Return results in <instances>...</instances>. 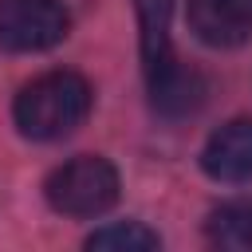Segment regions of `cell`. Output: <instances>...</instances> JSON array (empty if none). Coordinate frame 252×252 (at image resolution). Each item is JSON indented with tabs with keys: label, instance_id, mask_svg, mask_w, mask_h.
<instances>
[{
	"label": "cell",
	"instance_id": "cell-5",
	"mask_svg": "<svg viewBox=\"0 0 252 252\" xmlns=\"http://www.w3.org/2000/svg\"><path fill=\"white\" fill-rule=\"evenodd\" d=\"M189 32L217 51L252 39V0H189Z\"/></svg>",
	"mask_w": 252,
	"mask_h": 252
},
{
	"label": "cell",
	"instance_id": "cell-2",
	"mask_svg": "<svg viewBox=\"0 0 252 252\" xmlns=\"http://www.w3.org/2000/svg\"><path fill=\"white\" fill-rule=\"evenodd\" d=\"M94 106V91L79 71H47L20 87L12 122L32 142H59L75 134Z\"/></svg>",
	"mask_w": 252,
	"mask_h": 252
},
{
	"label": "cell",
	"instance_id": "cell-3",
	"mask_svg": "<svg viewBox=\"0 0 252 252\" xmlns=\"http://www.w3.org/2000/svg\"><path fill=\"white\" fill-rule=\"evenodd\" d=\"M122 193V177L118 169L98 158V154H79L63 165H55L43 181V197L59 217H102L106 209L118 205Z\"/></svg>",
	"mask_w": 252,
	"mask_h": 252
},
{
	"label": "cell",
	"instance_id": "cell-8",
	"mask_svg": "<svg viewBox=\"0 0 252 252\" xmlns=\"http://www.w3.org/2000/svg\"><path fill=\"white\" fill-rule=\"evenodd\" d=\"M161 244V236L138 220H126V224H102L87 236V248L91 252H154Z\"/></svg>",
	"mask_w": 252,
	"mask_h": 252
},
{
	"label": "cell",
	"instance_id": "cell-1",
	"mask_svg": "<svg viewBox=\"0 0 252 252\" xmlns=\"http://www.w3.org/2000/svg\"><path fill=\"white\" fill-rule=\"evenodd\" d=\"M138 12V43H142V71H146V94L154 114L181 122L205 106L209 83L177 63L173 39H169V20H173V0H134Z\"/></svg>",
	"mask_w": 252,
	"mask_h": 252
},
{
	"label": "cell",
	"instance_id": "cell-7",
	"mask_svg": "<svg viewBox=\"0 0 252 252\" xmlns=\"http://www.w3.org/2000/svg\"><path fill=\"white\" fill-rule=\"evenodd\" d=\"M205 236L217 248L248 252L252 248V197H236V201L217 205L205 220Z\"/></svg>",
	"mask_w": 252,
	"mask_h": 252
},
{
	"label": "cell",
	"instance_id": "cell-4",
	"mask_svg": "<svg viewBox=\"0 0 252 252\" xmlns=\"http://www.w3.org/2000/svg\"><path fill=\"white\" fill-rule=\"evenodd\" d=\"M71 32V16L59 0H0V47L16 55L51 51Z\"/></svg>",
	"mask_w": 252,
	"mask_h": 252
},
{
	"label": "cell",
	"instance_id": "cell-6",
	"mask_svg": "<svg viewBox=\"0 0 252 252\" xmlns=\"http://www.w3.org/2000/svg\"><path fill=\"white\" fill-rule=\"evenodd\" d=\"M201 169L224 185L252 181V118H232L217 126L201 146Z\"/></svg>",
	"mask_w": 252,
	"mask_h": 252
}]
</instances>
